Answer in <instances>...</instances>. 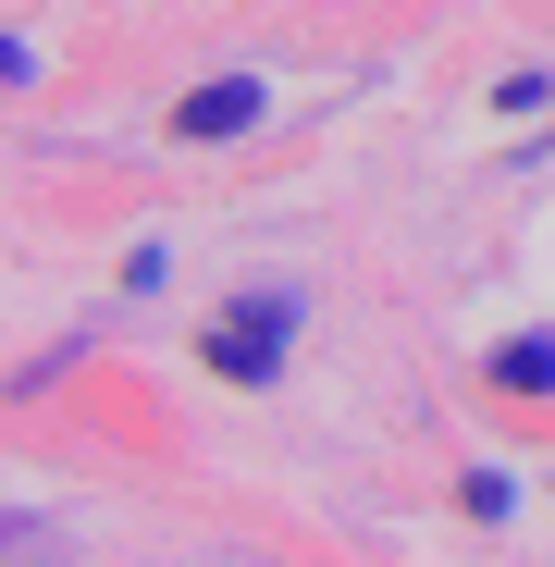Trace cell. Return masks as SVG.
<instances>
[{
  "label": "cell",
  "mask_w": 555,
  "mask_h": 567,
  "mask_svg": "<svg viewBox=\"0 0 555 567\" xmlns=\"http://www.w3.org/2000/svg\"><path fill=\"white\" fill-rule=\"evenodd\" d=\"M506 383H531V395H555V333H531V346H506Z\"/></svg>",
  "instance_id": "3"
},
{
  "label": "cell",
  "mask_w": 555,
  "mask_h": 567,
  "mask_svg": "<svg viewBox=\"0 0 555 567\" xmlns=\"http://www.w3.org/2000/svg\"><path fill=\"white\" fill-rule=\"evenodd\" d=\"M285 297H247V309H223L210 321V370H223V383H271V346H285Z\"/></svg>",
  "instance_id": "1"
},
{
  "label": "cell",
  "mask_w": 555,
  "mask_h": 567,
  "mask_svg": "<svg viewBox=\"0 0 555 567\" xmlns=\"http://www.w3.org/2000/svg\"><path fill=\"white\" fill-rule=\"evenodd\" d=\"M247 112H259V86H198V100L173 112V136H235Z\"/></svg>",
  "instance_id": "2"
}]
</instances>
